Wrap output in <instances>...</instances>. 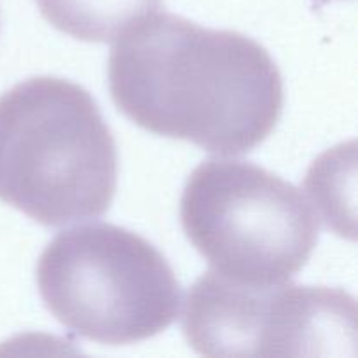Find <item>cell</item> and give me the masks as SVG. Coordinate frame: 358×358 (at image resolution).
I'll list each match as a JSON object with an SVG mask.
<instances>
[{"label": "cell", "instance_id": "6da1fadb", "mask_svg": "<svg viewBox=\"0 0 358 358\" xmlns=\"http://www.w3.org/2000/svg\"><path fill=\"white\" fill-rule=\"evenodd\" d=\"M115 107L145 131L241 156L283 112V80L264 45L156 13L122 34L108 58Z\"/></svg>", "mask_w": 358, "mask_h": 358}, {"label": "cell", "instance_id": "7a4b0ae2", "mask_svg": "<svg viewBox=\"0 0 358 358\" xmlns=\"http://www.w3.org/2000/svg\"><path fill=\"white\" fill-rule=\"evenodd\" d=\"M117 189V149L96 101L62 77L0 96V201L45 227L100 217Z\"/></svg>", "mask_w": 358, "mask_h": 358}, {"label": "cell", "instance_id": "3957f363", "mask_svg": "<svg viewBox=\"0 0 358 358\" xmlns=\"http://www.w3.org/2000/svg\"><path fill=\"white\" fill-rule=\"evenodd\" d=\"M37 285L59 324L101 345L154 338L180 310V283L166 257L107 222L62 231L38 257Z\"/></svg>", "mask_w": 358, "mask_h": 358}, {"label": "cell", "instance_id": "277c9868", "mask_svg": "<svg viewBox=\"0 0 358 358\" xmlns=\"http://www.w3.org/2000/svg\"><path fill=\"white\" fill-rule=\"evenodd\" d=\"M185 236L213 271L241 285L289 282L318 243V217L303 192L247 161H203L180 199Z\"/></svg>", "mask_w": 358, "mask_h": 358}, {"label": "cell", "instance_id": "5b68a950", "mask_svg": "<svg viewBox=\"0 0 358 358\" xmlns=\"http://www.w3.org/2000/svg\"><path fill=\"white\" fill-rule=\"evenodd\" d=\"M182 332L205 357H357V303L341 289L241 285L212 269L189 289Z\"/></svg>", "mask_w": 358, "mask_h": 358}, {"label": "cell", "instance_id": "8992f818", "mask_svg": "<svg viewBox=\"0 0 358 358\" xmlns=\"http://www.w3.org/2000/svg\"><path fill=\"white\" fill-rule=\"evenodd\" d=\"M42 16L63 34L84 42H114L164 0H35Z\"/></svg>", "mask_w": 358, "mask_h": 358}]
</instances>
